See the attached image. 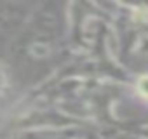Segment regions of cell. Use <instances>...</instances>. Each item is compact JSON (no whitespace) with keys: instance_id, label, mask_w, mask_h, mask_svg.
I'll use <instances>...</instances> for the list:
<instances>
[{"instance_id":"obj_1","label":"cell","mask_w":148,"mask_h":139,"mask_svg":"<svg viewBox=\"0 0 148 139\" xmlns=\"http://www.w3.org/2000/svg\"><path fill=\"white\" fill-rule=\"evenodd\" d=\"M139 92H141L145 97H148V77H143V78L139 80Z\"/></svg>"}]
</instances>
